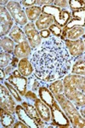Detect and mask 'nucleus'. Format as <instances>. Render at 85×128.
Instances as JSON below:
<instances>
[{"instance_id": "nucleus-1", "label": "nucleus", "mask_w": 85, "mask_h": 128, "mask_svg": "<svg viewBox=\"0 0 85 128\" xmlns=\"http://www.w3.org/2000/svg\"><path fill=\"white\" fill-rule=\"evenodd\" d=\"M72 60L64 41L53 35L43 40L31 56L34 74L46 83L64 79L71 73Z\"/></svg>"}, {"instance_id": "nucleus-2", "label": "nucleus", "mask_w": 85, "mask_h": 128, "mask_svg": "<svg viewBox=\"0 0 85 128\" xmlns=\"http://www.w3.org/2000/svg\"><path fill=\"white\" fill-rule=\"evenodd\" d=\"M64 95L77 108L85 105V76L69 74L63 79Z\"/></svg>"}, {"instance_id": "nucleus-3", "label": "nucleus", "mask_w": 85, "mask_h": 128, "mask_svg": "<svg viewBox=\"0 0 85 128\" xmlns=\"http://www.w3.org/2000/svg\"><path fill=\"white\" fill-rule=\"evenodd\" d=\"M54 96L61 108L63 109L67 118L69 119L72 127L85 128V119L80 114L79 111L76 108L75 105L70 100H68L64 94L55 95Z\"/></svg>"}, {"instance_id": "nucleus-4", "label": "nucleus", "mask_w": 85, "mask_h": 128, "mask_svg": "<svg viewBox=\"0 0 85 128\" xmlns=\"http://www.w3.org/2000/svg\"><path fill=\"white\" fill-rule=\"evenodd\" d=\"M43 13L50 15L54 17L55 24L63 29L72 18V11L70 10H62L54 5L42 7Z\"/></svg>"}, {"instance_id": "nucleus-5", "label": "nucleus", "mask_w": 85, "mask_h": 128, "mask_svg": "<svg viewBox=\"0 0 85 128\" xmlns=\"http://www.w3.org/2000/svg\"><path fill=\"white\" fill-rule=\"evenodd\" d=\"M6 9L9 12L10 16L14 20V23L23 28L28 23V19L26 17L25 9L21 6L19 1L16 0H9Z\"/></svg>"}, {"instance_id": "nucleus-6", "label": "nucleus", "mask_w": 85, "mask_h": 128, "mask_svg": "<svg viewBox=\"0 0 85 128\" xmlns=\"http://www.w3.org/2000/svg\"><path fill=\"white\" fill-rule=\"evenodd\" d=\"M51 108V114H52V120L51 124L54 126V127H62V128H68L72 127L71 122L69 119L67 118L63 109L61 108V106L58 104L56 100L54 102Z\"/></svg>"}, {"instance_id": "nucleus-7", "label": "nucleus", "mask_w": 85, "mask_h": 128, "mask_svg": "<svg viewBox=\"0 0 85 128\" xmlns=\"http://www.w3.org/2000/svg\"><path fill=\"white\" fill-rule=\"evenodd\" d=\"M17 106V101L14 99L12 94L3 83L0 84V107L4 110L14 115L15 114V108Z\"/></svg>"}, {"instance_id": "nucleus-8", "label": "nucleus", "mask_w": 85, "mask_h": 128, "mask_svg": "<svg viewBox=\"0 0 85 128\" xmlns=\"http://www.w3.org/2000/svg\"><path fill=\"white\" fill-rule=\"evenodd\" d=\"M22 29L26 34V38H27L32 50L38 49L42 44L43 38H41L40 32L36 28V25L34 22H28Z\"/></svg>"}, {"instance_id": "nucleus-9", "label": "nucleus", "mask_w": 85, "mask_h": 128, "mask_svg": "<svg viewBox=\"0 0 85 128\" xmlns=\"http://www.w3.org/2000/svg\"><path fill=\"white\" fill-rule=\"evenodd\" d=\"M6 80L18 90L22 98H24L27 90V78L22 75L18 69H15L9 77H7Z\"/></svg>"}, {"instance_id": "nucleus-10", "label": "nucleus", "mask_w": 85, "mask_h": 128, "mask_svg": "<svg viewBox=\"0 0 85 128\" xmlns=\"http://www.w3.org/2000/svg\"><path fill=\"white\" fill-rule=\"evenodd\" d=\"M74 26H84L85 28V9H81L72 11V18L67 25L62 29L61 40H66V32Z\"/></svg>"}, {"instance_id": "nucleus-11", "label": "nucleus", "mask_w": 85, "mask_h": 128, "mask_svg": "<svg viewBox=\"0 0 85 128\" xmlns=\"http://www.w3.org/2000/svg\"><path fill=\"white\" fill-rule=\"evenodd\" d=\"M14 20L10 16L9 12L6 9V7H0V32H1V38L8 36L14 26Z\"/></svg>"}, {"instance_id": "nucleus-12", "label": "nucleus", "mask_w": 85, "mask_h": 128, "mask_svg": "<svg viewBox=\"0 0 85 128\" xmlns=\"http://www.w3.org/2000/svg\"><path fill=\"white\" fill-rule=\"evenodd\" d=\"M64 43L72 58H76L85 53V44L84 40L83 38H78L77 40H65Z\"/></svg>"}, {"instance_id": "nucleus-13", "label": "nucleus", "mask_w": 85, "mask_h": 128, "mask_svg": "<svg viewBox=\"0 0 85 128\" xmlns=\"http://www.w3.org/2000/svg\"><path fill=\"white\" fill-rule=\"evenodd\" d=\"M34 106L36 107L37 110L40 115L42 120L45 122L50 123L52 120V114H51V108L48 106L46 104L43 102L40 98H38L34 102Z\"/></svg>"}, {"instance_id": "nucleus-14", "label": "nucleus", "mask_w": 85, "mask_h": 128, "mask_svg": "<svg viewBox=\"0 0 85 128\" xmlns=\"http://www.w3.org/2000/svg\"><path fill=\"white\" fill-rule=\"evenodd\" d=\"M32 52L33 50L30 44H29L28 40H25L23 42L15 45L14 56L20 60L23 58H26V57H31L32 55Z\"/></svg>"}, {"instance_id": "nucleus-15", "label": "nucleus", "mask_w": 85, "mask_h": 128, "mask_svg": "<svg viewBox=\"0 0 85 128\" xmlns=\"http://www.w3.org/2000/svg\"><path fill=\"white\" fill-rule=\"evenodd\" d=\"M15 114L17 116L18 120L23 121L26 125L28 126L29 128H39L38 125L36 123V121L26 113V111L25 110V108H23L21 104H17V106H16Z\"/></svg>"}, {"instance_id": "nucleus-16", "label": "nucleus", "mask_w": 85, "mask_h": 128, "mask_svg": "<svg viewBox=\"0 0 85 128\" xmlns=\"http://www.w3.org/2000/svg\"><path fill=\"white\" fill-rule=\"evenodd\" d=\"M70 74L85 76V53L80 56L73 58Z\"/></svg>"}, {"instance_id": "nucleus-17", "label": "nucleus", "mask_w": 85, "mask_h": 128, "mask_svg": "<svg viewBox=\"0 0 85 128\" xmlns=\"http://www.w3.org/2000/svg\"><path fill=\"white\" fill-rule=\"evenodd\" d=\"M17 69L19 70L22 75L26 78L34 74V67H33L32 61H31V57L20 59L19 64H18Z\"/></svg>"}, {"instance_id": "nucleus-18", "label": "nucleus", "mask_w": 85, "mask_h": 128, "mask_svg": "<svg viewBox=\"0 0 85 128\" xmlns=\"http://www.w3.org/2000/svg\"><path fill=\"white\" fill-rule=\"evenodd\" d=\"M53 24H55V20L54 17L50 15H47V14L42 13V15L40 16V17L38 18V20L35 22L36 28H38V30L40 31L49 29L51 26Z\"/></svg>"}, {"instance_id": "nucleus-19", "label": "nucleus", "mask_w": 85, "mask_h": 128, "mask_svg": "<svg viewBox=\"0 0 85 128\" xmlns=\"http://www.w3.org/2000/svg\"><path fill=\"white\" fill-rule=\"evenodd\" d=\"M43 86L49 87V83H46V82L38 79L34 74L27 78V90H32V92H36L38 95L39 89Z\"/></svg>"}, {"instance_id": "nucleus-20", "label": "nucleus", "mask_w": 85, "mask_h": 128, "mask_svg": "<svg viewBox=\"0 0 85 128\" xmlns=\"http://www.w3.org/2000/svg\"><path fill=\"white\" fill-rule=\"evenodd\" d=\"M8 36H9L12 40H14V42L16 44H20V43L23 42L25 40H27L23 29H22L20 26H18V25H16V24L14 25V26L12 28V29L10 30Z\"/></svg>"}, {"instance_id": "nucleus-21", "label": "nucleus", "mask_w": 85, "mask_h": 128, "mask_svg": "<svg viewBox=\"0 0 85 128\" xmlns=\"http://www.w3.org/2000/svg\"><path fill=\"white\" fill-rule=\"evenodd\" d=\"M16 117H17L16 115L12 114L8 111L4 110L3 108H1V112H0L1 127H12L14 122L16 121Z\"/></svg>"}, {"instance_id": "nucleus-22", "label": "nucleus", "mask_w": 85, "mask_h": 128, "mask_svg": "<svg viewBox=\"0 0 85 128\" xmlns=\"http://www.w3.org/2000/svg\"><path fill=\"white\" fill-rule=\"evenodd\" d=\"M38 98L43 101L44 104H46L48 106L51 107L55 101V98L52 92L49 90V87L47 86H41L38 90Z\"/></svg>"}, {"instance_id": "nucleus-23", "label": "nucleus", "mask_w": 85, "mask_h": 128, "mask_svg": "<svg viewBox=\"0 0 85 128\" xmlns=\"http://www.w3.org/2000/svg\"><path fill=\"white\" fill-rule=\"evenodd\" d=\"M25 12H26V17L28 19L29 22H36L40 16L42 15V7L38 5H34L32 7H29L25 9Z\"/></svg>"}, {"instance_id": "nucleus-24", "label": "nucleus", "mask_w": 85, "mask_h": 128, "mask_svg": "<svg viewBox=\"0 0 85 128\" xmlns=\"http://www.w3.org/2000/svg\"><path fill=\"white\" fill-rule=\"evenodd\" d=\"M85 34V28L84 26H74L66 32V40H77L83 38Z\"/></svg>"}, {"instance_id": "nucleus-25", "label": "nucleus", "mask_w": 85, "mask_h": 128, "mask_svg": "<svg viewBox=\"0 0 85 128\" xmlns=\"http://www.w3.org/2000/svg\"><path fill=\"white\" fill-rule=\"evenodd\" d=\"M16 44L12 40L9 36H5L1 38L0 40V47H1V50L5 51V52L10 53V54L14 55V48H15Z\"/></svg>"}, {"instance_id": "nucleus-26", "label": "nucleus", "mask_w": 85, "mask_h": 128, "mask_svg": "<svg viewBox=\"0 0 85 128\" xmlns=\"http://www.w3.org/2000/svg\"><path fill=\"white\" fill-rule=\"evenodd\" d=\"M49 90H50V92L53 93L54 96H55V95L64 94V83H63V79L55 80V81L49 83Z\"/></svg>"}, {"instance_id": "nucleus-27", "label": "nucleus", "mask_w": 85, "mask_h": 128, "mask_svg": "<svg viewBox=\"0 0 85 128\" xmlns=\"http://www.w3.org/2000/svg\"><path fill=\"white\" fill-rule=\"evenodd\" d=\"M14 55L10 53L5 52V51H0V68H5L6 67L9 65L12 62Z\"/></svg>"}, {"instance_id": "nucleus-28", "label": "nucleus", "mask_w": 85, "mask_h": 128, "mask_svg": "<svg viewBox=\"0 0 85 128\" xmlns=\"http://www.w3.org/2000/svg\"><path fill=\"white\" fill-rule=\"evenodd\" d=\"M3 84H5V86L8 88V90H9V92L12 94V96H14V99L17 101V102H20V104H21V102H23V100H22V96L20 95V93L18 92V90H16V89L14 88V86L9 83V82H8L7 80H5V81L3 82Z\"/></svg>"}, {"instance_id": "nucleus-29", "label": "nucleus", "mask_w": 85, "mask_h": 128, "mask_svg": "<svg viewBox=\"0 0 85 128\" xmlns=\"http://www.w3.org/2000/svg\"><path fill=\"white\" fill-rule=\"evenodd\" d=\"M69 7L71 11L85 9V4L84 0H69Z\"/></svg>"}, {"instance_id": "nucleus-30", "label": "nucleus", "mask_w": 85, "mask_h": 128, "mask_svg": "<svg viewBox=\"0 0 85 128\" xmlns=\"http://www.w3.org/2000/svg\"><path fill=\"white\" fill-rule=\"evenodd\" d=\"M25 98L27 101L28 102L32 104H34L35 101L38 98V95L34 92H32V90H26V94H25Z\"/></svg>"}, {"instance_id": "nucleus-31", "label": "nucleus", "mask_w": 85, "mask_h": 128, "mask_svg": "<svg viewBox=\"0 0 85 128\" xmlns=\"http://www.w3.org/2000/svg\"><path fill=\"white\" fill-rule=\"evenodd\" d=\"M53 5L62 10H70L69 0H54Z\"/></svg>"}, {"instance_id": "nucleus-32", "label": "nucleus", "mask_w": 85, "mask_h": 128, "mask_svg": "<svg viewBox=\"0 0 85 128\" xmlns=\"http://www.w3.org/2000/svg\"><path fill=\"white\" fill-rule=\"evenodd\" d=\"M49 31L51 32V34H52L53 36L61 38V36L62 34V28H61L60 26H58L57 25L53 24L52 26L49 28Z\"/></svg>"}, {"instance_id": "nucleus-33", "label": "nucleus", "mask_w": 85, "mask_h": 128, "mask_svg": "<svg viewBox=\"0 0 85 128\" xmlns=\"http://www.w3.org/2000/svg\"><path fill=\"white\" fill-rule=\"evenodd\" d=\"M19 2L24 9L37 5V0H20Z\"/></svg>"}, {"instance_id": "nucleus-34", "label": "nucleus", "mask_w": 85, "mask_h": 128, "mask_svg": "<svg viewBox=\"0 0 85 128\" xmlns=\"http://www.w3.org/2000/svg\"><path fill=\"white\" fill-rule=\"evenodd\" d=\"M54 0H37V5L43 7V6L53 5Z\"/></svg>"}, {"instance_id": "nucleus-35", "label": "nucleus", "mask_w": 85, "mask_h": 128, "mask_svg": "<svg viewBox=\"0 0 85 128\" xmlns=\"http://www.w3.org/2000/svg\"><path fill=\"white\" fill-rule=\"evenodd\" d=\"M40 35H41V38H42L43 40H47V38H50V37L52 36V34H51L49 29H46V30L40 31Z\"/></svg>"}, {"instance_id": "nucleus-36", "label": "nucleus", "mask_w": 85, "mask_h": 128, "mask_svg": "<svg viewBox=\"0 0 85 128\" xmlns=\"http://www.w3.org/2000/svg\"><path fill=\"white\" fill-rule=\"evenodd\" d=\"M12 127H13V128H29V126L27 125H26L23 121L20 120H16Z\"/></svg>"}, {"instance_id": "nucleus-37", "label": "nucleus", "mask_w": 85, "mask_h": 128, "mask_svg": "<svg viewBox=\"0 0 85 128\" xmlns=\"http://www.w3.org/2000/svg\"><path fill=\"white\" fill-rule=\"evenodd\" d=\"M6 79H7V75L4 72V69L0 68V81H1V83H3Z\"/></svg>"}, {"instance_id": "nucleus-38", "label": "nucleus", "mask_w": 85, "mask_h": 128, "mask_svg": "<svg viewBox=\"0 0 85 128\" xmlns=\"http://www.w3.org/2000/svg\"><path fill=\"white\" fill-rule=\"evenodd\" d=\"M78 111H79L80 114L85 119V105L83 107H80V108H78Z\"/></svg>"}, {"instance_id": "nucleus-39", "label": "nucleus", "mask_w": 85, "mask_h": 128, "mask_svg": "<svg viewBox=\"0 0 85 128\" xmlns=\"http://www.w3.org/2000/svg\"><path fill=\"white\" fill-rule=\"evenodd\" d=\"M9 0H1L0 1V5L1 6H3V7H6V6L8 5V4H9Z\"/></svg>"}, {"instance_id": "nucleus-40", "label": "nucleus", "mask_w": 85, "mask_h": 128, "mask_svg": "<svg viewBox=\"0 0 85 128\" xmlns=\"http://www.w3.org/2000/svg\"><path fill=\"white\" fill-rule=\"evenodd\" d=\"M84 4H85V0H84Z\"/></svg>"}, {"instance_id": "nucleus-41", "label": "nucleus", "mask_w": 85, "mask_h": 128, "mask_svg": "<svg viewBox=\"0 0 85 128\" xmlns=\"http://www.w3.org/2000/svg\"><path fill=\"white\" fill-rule=\"evenodd\" d=\"M84 44H85V38H84Z\"/></svg>"}]
</instances>
